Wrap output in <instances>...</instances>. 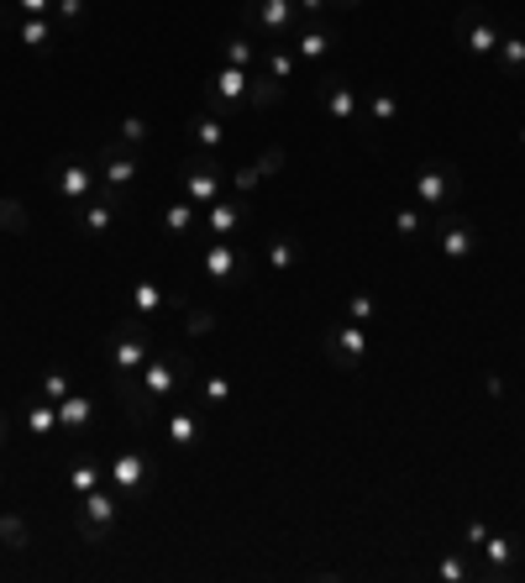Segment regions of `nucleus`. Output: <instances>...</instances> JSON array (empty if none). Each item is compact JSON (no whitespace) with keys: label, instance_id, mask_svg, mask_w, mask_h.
I'll use <instances>...</instances> for the list:
<instances>
[{"label":"nucleus","instance_id":"obj_1","mask_svg":"<svg viewBox=\"0 0 525 583\" xmlns=\"http://www.w3.org/2000/svg\"><path fill=\"white\" fill-rule=\"evenodd\" d=\"M195 379V352L189 347H179V342H163V347H153V358L142 362V374H137V383H142V395L158 405H168L174 395H179L184 383Z\"/></svg>","mask_w":525,"mask_h":583},{"label":"nucleus","instance_id":"obj_2","mask_svg":"<svg viewBox=\"0 0 525 583\" xmlns=\"http://www.w3.org/2000/svg\"><path fill=\"white\" fill-rule=\"evenodd\" d=\"M153 326L137 321V316H122L116 331H111V347H105V368H111V383H126L142 374V362L153 358Z\"/></svg>","mask_w":525,"mask_h":583},{"label":"nucleus","instance_id":"obj_3","mask_svg":"<svg viewBox=\"0 0 525 583\" xmlns=\"http://www.w3.org/2000/svg\"><path fill=\"white\" fill-rule=\"evenodd\" d=\"M463 168L446 158H431L415 168V180H410V201L421 205V211H452V205L463 201Z\"/></svg>","mask_w":525,"mask_h":583},{"label":"nucleus","instance_id":"obj_4","mask_svg":"<svg viewBox=\"0 0 525 583\" xmlns=\"http://www.w3.org/2000/svg\"><path fill=\"white\" fill-rule=\"evenodd\" d=\"M122 494L116 489H90L80 504H74V536L84 546H105L116 536V525H122Z\"/></svg>","mask_w":525,"mask_h":583},{"label":"nucleus","instance_id":"obj_5","mask_svg":"<svg viewBox=\"0 0 525 583\" xmlns=\"http://www.w3.org/2000/svg\"><path fill=\"white\" fill-rule=\"evenodd\" d=\"M243 32L247 38L268 42H289L300 32V6L295 0H243Z\"/></svg>","mask_w":525,"mask_h":583},{"label":"nucleus","instance_id":"obj_6","mask_svg":"<svg viewBox=\"0 0 525 583\" xmlns=\"http://www.w3.org/2000/svg\"><path fill=\"white\" fill-rule=\"evenodd\" d=\"M247 74H253V69H231V63H222V69L200 84L205 111H210V116H222V121L253 116V111H247Z\"/></svg>","mask_w":525,"mask_h":583},{"label":"nucleus","instance_id":"obj_7","mask_svg":"<svg viewBox=\"0 0 525 583\" xmlns=\"http://www.w3.org/2000/svg\"><path fill=\"white\" fill-rule=\"evenodd\" d=\"M105 479H111V489L122 494V504H142L153 489H158V463H153V452L132 447V452H122L116 463H105Z\"/></svg>","mask_w":525,"mask_h":583},{"label":"nucleus","instance_id":"obj_8","mask_svg":"<svg viewBox=\"0 0 525 583\" xmlns=\"http://www.w3.org/2000/svg\"><path fill=\"white\" fill-rule=\"evenodd\" d=\"M95 174H101V190L111 201H132V190H137V174H142V158L137 147H122V142L111 137L101 142V153H95Z\"/></svg>","mask_w":525,"mask_h":583},{"label":"nucleus","instance_id":"obj_9","mask_svg":"<svg viewBox=\"0 0 525 583\" xmlns=\"http://www.w3.org/2000/svg\"><path fill=\"white\" fill-rule=\"evenodd\" d=\"M452 32H457V42H463V53H473V59H494V48H500V38H505V27H500V21H494V11H488V6H478V0L457 6Z\"/></svg>","mask_w":525,"mask_h":583},{"label":"nucleus","instance_id":"obj_10","mask_svg":"<svg viewBox=\"0 0 525 583\" xmlns=\"http://www.w3.org/2000/svg\"><path fill=\"white\" fill-rule=\"evenodd\" d=\"M289 48H295L300 69H326V63L337 59V48H342V27H337V17L300 21V32L289 38Z\"/></svg>","mask_w":525,"mask_h":583},{"label":"nucleus","instance_id":"obj_11","mask_svg":"<svg viewBox=\"0 0 525 583\" xmlns=\"http://www.w3.org/2000/svg\"><path fill=\"white\" fill-rule=\"evenodd\" d=\"M368 347H373V337H368V326H358V321L331 326V331L321 337V352H326V362H331L337 374H363Z\"/></svg>","mask_w":525,"mask_h":583},{"label":"nucleus","instance_id":"obj_12","mask_svg":"<svg viewBox=\"0 0 525 583\" xmlns=\"http://www.w3.org/2000/svg\"><path fill=\"white\" fill-rule=\"evenodd\" d=\"M48 190H53L59 205H69V216H74V211L101 190V174H95V163H84V158H59L53 174H48Z\"/></svg>","mask_w":525,"mask_h":583},{"label":"nucleus","instance_id":"obj_13","mask_svg":"<svg viewBox=\"0 0 525 583\" xmlns=\"http://www.w3.org/2000/svg\"><path fill=\"white\" fill-rule=\"evenodd\" d=\"M316 95H321V111L337 126H358L363 121V95H358V84L347 80L342 69H326L321 80H316Z\"/></svg>","mask_w":525,"mask_h":583},{"label":"nucleus","instance_id":"obj_14","mask_svg":"<svg viewBox=\"0 0 525 583\" xmlns=\"http://www.w3.org/2000/svg\"><path fill=\"white\" fill-rule=\"evenodd\" d=\"M431 237H436V253L452 263H467L478 253V226L467 222L463 211H436V226H431Z\"/></svg>","mask_w":525,"mask_h":583},{"label":"nucleus","instance_id":"obj_15","mask_svg":"<svg viewBox=\"0 0 525 583\" xmlns=\"http://www.w3.org/2000/svg\"><path fill=\"white\" fill-rule=\"evenodd\" d=\"M200 274L205 284H216V289H231V284H243L247 274V253L237 247L231 237H216L210 247L200 253Z\"/></svg>","mask_w":525,"mask_h":583},{"label":"nucleus","instance_id":"obj_16","mask_svg":"<svg viewBox=\"0 0 525 583\" xmlns=\"http://www.w3.org/2000/svg\"><path fill=\"white\" fill-rule=\"evenodd\" d=\"M222 180H226L222 153H195V158L184 163V195L200 205V211L210 201H222Z\"/></svg>","mask_w":525,"mask_h":583},{"label":"nucleus","instance_id":"obj_17","mask_svg":"<svg viewBox=\"0 0 525 583\" xmlns=\"http://www.w3.org/2000/svg\"><path fill=\"white\" fill-rule=\"evenodd\" d=\"M122 211H126L122 201H111L105 190H95V195H90V201L74 211V226H80L84 242H105L111 232H116V222H122Z\"/></svg>","mask_w":525,"mask_h":583},{"label":"nucleus","instance_id":"obj_18","mask_svg":"<svg viewBox=\"0 0 525 583\" xmlns=\"http://www.w3.org/2000/svg\"><path fill=\"white\" fill-rule=\"evenodd\" d=\"M126 300H132V316H137V321H147V326H158L168 305H179V310L189 305L184 295H168V289H163L158 279H137V284H132V295H126Z\"/></svg>","mask_w":525,"mask_h":583},{"label":"nucleus","instance_id":"obj_19","mask_svg":"<svg viewBox=\"0 0 525 583\" xmlns=\"http://www.w3.org/2000/svg\"><path fill=\"white\" fill-rule=\"evenodd\" d=\"M163 437H168V447H174V452H195V447H200V437H205V421L200 416H195V410H168V416H163Z\"/></svg>","mask_w":525,"mask_h":583},{"label":"nucleus","instance_id":"obj_20","mask_svg":"<svg viewBox=\"0 0 525 583\" xmlns=\"http://www.w3.org/2000/svg\"><path fill=\"white\" fill-rule=\"evenodd\" d=\"M11 32H17V42L32 48V53H53V48H59V21L53 17H11Z\"/></svg>","mask_w":525,"mask_h":583},{"label":"nucleus","instance_id":"obj_21","mask_svg":"<svg viewBox=\"0 0 525 583\" xmlns=\"http://www.w3.org/2000/svg\"><path fill=\"white\" fill-rule=\"evenodd\" d=\"M200 226L210 232V237H237L247 226V205L243 201H210L200 211Z\"/></svg>","mask_w":525,"mask_h":583},{"label":"nucleus","instance_id":"obj_22","mask_svg":"<svg viewBox=\"0 0 525 583\" xmlns=\"http://www.w3.org/2000/svg\"><path fill=\"white\" fill-rule=\"evenodd\" d=\"M394 121H400V101H394V90H368L358 132H363V137H373L379 126H394Z\"/></svg>","mask_w":525,"mask_h":583},{"label":"nucleus","instance_id":"obj_23","mask_svg":"<svg viewBox=\"0 0 525 583\" xmlns=\"http://www.w3.org/2000/svg\"><path fill=\"white\" fill-rule=\"evenodd\" d=\"M494 80H525V38L521 32H505L500 48H494Z\"/></svg>","mask_w":525,"mask_h":583},{"label":"nucleus","instance_id":"obj_24","mask_svg":"<svg viewBox=\"0 0 525 583\" xmlns=\"http://www.w3.org/2000/svg\"><path fill=\"white\" fill-rule=\"evenodd\" d=\"M478 552L488 558V573H484V579H509V573H515V558H521L515 536H494V531H488V542L478 546Z\"/></svg>","mask_w":525,"mask_h":583},{"label":"nucleus","instance_id":"obj_25","mask_svg":"<svg viewBox=\"0 0 525 583\" xmlns=\"http://www.w3.org/2000/svg\"><path fill=\"white\" fill-rule=\"evenodd\" d=\"M284 90H289V84H279L274 74L253 69V74H247V111H274V105H284Z\"/></svg>","mask_w":525,"mask_h":583},{"label":"nucleus","instance_id":"obj_26","mask_svg":"<svg viewBox=\"0 0 525 583\" xmlns=\"http://www.w3.org/2000/svg\"><path fill=\"white\" fill-rule=\"evenodd\" d=\"M21 426H27V437H38V442H48V437H53V431H63L59 426V405L53 400H32L27 405V410H21Z\"/></svg>","mask_w":525,"mask_h":583},{"label":"nucleus","instance_id":"obj_27","mask_svg":"<svg viewBox=\"0 0 525 583\" xmlns=\"http://www.w3.org/2000/svg\"><path fill=\"white\" fill-rule=\"evenodd\" d=\"M279 168H284V147H262L247 168H237V190L247 195V190H258V180H274Z\"/></svg>","mask_w":525,"mask_h":583},{"label":"nucleus","instance_id":"obj_28","mask_svg":"<svg viewBox=\"0 0 525 583\" xmlns=\"http://www.w3.org/2000/svg\"><path fill=\"white\" fill-rule=\"evenodd\" d=\"M258 69H262V74H274L279 84H289L295 74H300V59H295V48H289V42H268V48H262V59H258Z\"/></svg>","mask_w":525,"mask_h":583},{"label":"nucleus","instance_id":"obj_29","mask_svg":"<svg viewBox=\"0 0 525 583\" xmlns=\"http://www.w3.org/2000/svg\"><path fill=\"white\" fill-rule=\"evenodd\" d=\"M90 421H95V395H90V389H74L69 400H59V426L63 431H84Z\"/></svg>","mask_w":525,"mask_h":583},{"label":"nucleus","instance_id":"obj_30","mask_svg":"<svg viewBox=\"0 0 525 583\" xmlns=\"http://www.w3.org/2000/svg\"><path fill=\"white\" fill-rule=\"evenodd\" d=\"M101 479H105V463H95L90 452H80V458L69 463V494H74V500H84L90 489H101Z\"/></svg>","mask_w":525,"mask_h":583},{"label":"nucleus","instance_id":"obj_31","mask_svg":"<svg viewBox=\"0 0 525 583\" xmlns=\"http://www.w3.org/2000/svg\"><path fill=\"white\" fill-rule=\"evenodd\" d=\"M189 137H195L200 153H222V147H226V121L210 116V111H200V116L189 121Z\"/></svg>","mask_w":525,"mask_h":583},{"label":"nucleus","instance_id":"obj_32","mask_svg":"<svg viewBox=\"0 0 525 583\" xmlns=\"http://www.w3.org/2000/svg\"><path fill=\"white\" fill-rule=\"evenodd\" d=\"M195 226H200V205L189 201V195H184V201H174L168 205V211H163V232H168V237H189V232H195Z\"/></svg>","mask_w":525,"mask_h":583},{"label":"nucleus","instance_id":"obj_33","mask_svg":"<svg viewBox=\"0 0 525 583\" xmlns=\"http://www.w3.org/2000/svg\"><path fill=\"white\" fill-rule=\"evenodd\" d=\"M394 237L404 242V247H415V242L425 237V211L415 201H404V205H394Z\"/></svg>","mask_w":525,"mask_h":583},{"label":"nucleus","instance_id":"obj_34","mask_svg":"<svg viewBox=\"0 0 525 583\" xmlns=\"http://www.w3.org/2000/svg\"><path fill=\"white\" fill-rule=\"evenodd\" d=\"M258 59H262V48L247 38V32L222 42V63H231V69H258Z\"/></svg>","mask_w":525,"mask_h":583},{"label":"nucleus","instance_id":"obj_35","mask_svg":"<svg viewBox=\"0 0 525 583\" xmlns=\"http://www.w3.org/2000/svg\"><path fill=\"white\" fill-rule=\"evenodd\" d=\"M262 263L274 268V274H295V263H300V247L289 237H268L262 242Z\"/></svg>","mask_w":525,"mask_h":583},{"label":"nucleus","instance_id":"obj_36","mask_svg":"<svg viewBox=\"0 0 525 583\" xmlns=\"http://www.w3.org/2000/svg\"><path fill=\"white\" fill-rule=\"evenodd\" d=\"M0 546H11V552H32V525L21 521L17 510L0 515Z\"/></svg>","mask_w":525,"mask_h":583},{"label":"nucleus","instance_id":"obj_37","mask_svg":"<svg viewBox=\"0 0 525 583\" xmlns=\"http://www.w3.org/2000/svg\"><path fill=\"white\" fill-rule=\"evenodd\" d=\"M0 232H11V237H27V232H32V216H27V205L11 201V195H0Z\"/></svg>","mask_w":525,"mask_h":583},{"label":"nucleus","instance_id":"obj_38","mask_svg":"<svg viewBox=\"0 0 525 583\" xmlns=\"http://www.w3.org/2000/svg\"><path fill=\"white\" fill-rule=\"evenodd\" d=\"M436 579H442V583H467V579H473V552L457 546L452 558H442V563H436Z\"/></svg>","mask_w":525,"mask_h":583},{"label":"nucleus","instance_id":"obj_39","mask_svg":"<svg viewBox=\"0 0 525 583\" xmlns=\"http://www.w3.org/2000/svg\"><path fill=\"white\" fill-rule=\"evenodd\" d=\"M222 316L210 310V305H184V331L179 337H205V331H216Z\"/></svg>","mask_w":525,"mask_h":583},{"label":"nucleus","instance_id":"obj_40","mask_svg":"<svg viewBox=\"0 0 525 583\" xmlns=\"http://www.w3.org/2000/svg\"><path fill=\"white\" fill-rule=\"evenodd\" d=\"M38 395L59 405V400H69V395H74V379H69L63 368H48V374H42V383H38Z\"/></svg>","mask_w":525,"mask_h":583},{"label":"nucleus","instance_id":"obj_41","mask_svg":"<svg viewBox=\"0 0 525 583\" xmlns=\"http://www.w3.org/2000/svg\"><path fill=\"white\" fill-rule=\"evenodd\" d=\"M200 395H205V405H210V410H222V405H231V379H226V374H205Z\"/></svg>","mask_w":525,"mask_h":583},{"label":"nucleus","instance_id":"obj_42","mask_svg":"<svg viewBox=\"0 0 525 583\" xmlns=\"http://www.w3.org/2000/svg\"><path fill=\"white\" fill-rule=\"evenodd\" d=\"M116 142H122V147H142V142H147V121H142V116H122Z\"/></svg>","mask_w":525,"mask_h":583},{"label":"nucleus","instance_id":"obj_43","mask_svg":"<svg viewBox=\"0 0 525 583\" xmlns=\"http://www.w3.org/2000/svg\"><path fill=\"white\" fill-rule=\"evenodd\" d=\"M373 310H379V305H373V295H363V289H358V295H347V321L368 326V321H373Z\"/></svg>","mask_w":525,"mask_h":583},{"label":"nucleus","instance_id":"obj_44","mask_svg":"<svg viewBox=\"0 0 525 583\" xmlns=\"http://www.w3.org/2000/svg\"><path fill=\"white\" fill-rule=\"evenodd\" d=\"M53 21H63L69 32H80L84 27V0H59V6H53Z\"/></svg>","mask_w":525,"mask_h":583},{"label":"nucleus","instance_id":"obj_45","mask_svg":"<svg viewBox=\"0 0 525 583\" xmlns=\"http://www.w3.org/2000/svg\"><path fill=\"white\" fill-rule=\"evenodd\" d=\"M59 0H11V17H53Z\"/></svg>","mask_w":525,"mask_h":583},{"label":"nucleus","instance_id":"obj_46","mask_svg":"<svg viewBox=\"0 0 525 583\" xmlns=\"http://www.w3.org/2000/svg\"><path fill=\"white\" fill-rule=\"evenodd\" d=\"M484 542H488V525L484 521H467L463 525V546H467V552H478Z\"/></svg>","mask_w":525,"mask_h":583},{"label":"nucleus","instance_id":"obj_47","mask_svg":"<svg viewBox=\"0 0 525 583\" xmlns=\"http://www.w3.org/2000/svg\"><path fill=\"white\" fill-rule=\"evenodd\" d=\"M300 6V21H321V17H331V6L326 0H295Z\"/></svg>","mask_w":525,"mask_h":583},{"label":"nucleus","instance_id":"obj_48","mask_svg":"<svg viewBox=\"0 0 525 583\" xmlns=\"http://www.w3.org/2000/svg\"><path fill=\"white\" fill-rule=\"evenodd\" d=\"M6 442H11V416L0 410V463H6ZM0 483H6V468H0Z\"/></svg>","mask_w":525,"mask_h":583},{"label":"nucleus","instance_id":"obj_49","mask_svg":"<svg viewBox=\"0 0 525 583\" xmlns=\"http://www.w3.org/2000/svg\"><path fill=\"white\" fill-rule=\"evenodd\" d=\"M326 6H331V11H363L368 0H326Z\"/></svg>","mask_w":525,"mask_h":583},{"label":"nucleus","instance_id":"obj_50","mask_svg":"<svg viewBox=\"0 0 525 583\" xmlns=\"http://www.w3.org/2000/svg\"><path fill=\"white\" fill-rule=\"evenodd\" d=\"M0 27H11V17H0Z\"/></svg>","mask_w":525,"mask_h":583},{"label":"nucleus","instance_id":"obj_51","mask_svg":"<svg viewBox=\"0 0 525 583\" xmlns=\"http://www.w3.org/2000/svg\"><path fill=\"white\" fill-rule=\"evenodd\" d=\"M521 147H525V126H521Z\"/></svg>","mask_w":525,"mask_h":583}]
</instances>
